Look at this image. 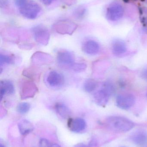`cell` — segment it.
<instances>
[{"label": "cell", "instance_id": "obj_1", "mask_svg": "<svg viewBox=\"0 0 147 147\" xmlns=\"http://www.w3.org/2000/svg\"><path fill=\"white\" fill-rule=\"evenodd\" d=\"M106 123L110 129L118 132H128L135 126L131 120L121 116L110 117L107 118Z\"/></svg>", "mask_w": 147, "mask_h": 147}, {"label": "cell", "instance_id": "obj_2", "mask_svg": "<svg viewBox=\"0 0 147 147\" xmlns=\"http://www.w3.org/2000/svg\"><path fill=\"white\" fill-rule=\"evenodd\" d=\"M32 32L36 42L43 45H47L50 39V33L47 28L43 25H38L33 28Z\"/></svg>", "mask_w": 147, "mask_h": 147}, {"label": "cell", "instance_id": "obj_3", "mask_svg": "<svg viewBox=\"0 0 147 147\" xmlns=\"http://www.w3.org/2000/svg\"><path fill=\"white\" fill-rule=\"evenodd\" d=\"M75 59V55L70 51L62 50L57 54V62L62 67L71 69L76 63Z\"/></svg>", "mask_w": 147, "mask_h": 147}, {"label": "cell", "instance_id": "obj_4", "mask_svg": "<svg viewBox=\"0 0 147 147\" xmlns=\"http://www.w3.org/2000/svg\"><path fill=\"white\" fill-rule=\"evenodd\" d=\"M78 26L69 20H62L56 22L53 26L55 31L62 34H72L77 28Z\"/></svg>", "mask_w": 147, "mask_h": 147}, {"label": "cell", "instance_id": "obj_5", "mask_svg": "<svg viewBox=\"0 0 147 147\" xmlns=\"http://www.w3.org/2000/svg\"><path fill=\"white\" fill-rule=\"evenodd\" d=\"M41 11L40 6L35 3H27L20 8L21 14L29 20H34L38 16Z\"/></svg>", "mask_w": 147, "mask_h": 147}, {"label": "cell", "instance_id": "obj_6", "mask_svg": "<svg viewBox=\"0 0 147 147\" xmlns=\"http://www.w3.org/2000/svg\"><path fill=\"white\" fill-rule=\"evenodd\" d=\"M123 14L124 9L123 6L118 3H113L107 9L106 17L111 21H116L123 17Z\"/></svg>", "mask_w": 147, "mask_h": 147}, {"label": "cell", "instance_id": "obj_7", "mask_svg": "<svg viewBox=\"0 0 147 147\" xmlns=\"http://www.w3.org/2000/svg\"><path fill=\"white\" fill-rule=\"evenodd\" d=\"M38 91V88L33 82L29 80L24 81L20 87L21 98L26 99L33 97Z\"/></svg>", "mask_w": 147, "mask_h": 147}, {"label": "cell", "instance_id": "obj_8", "mask_svg": "<svg viewBox=\"0 0 147 147\" xmlns=\"http://www.w3.org/2000/svg\"><path fill=\"white\" fill-rule=\"evenodd\" d=\"M135 102V97L130 93L120 94L116 98L117 105L122 109H129L134 105Z\"/></svg>", "mask_w": 147, "mask_h": 147}, {"label": "cell", "instance_id": "obj_9", "mask_svg": "<svg viewBox=\"0 0 147 147\" xmlns=\"http://www.w3.org/2000/svg\"><path fill=\"white\" fill-rule=\"evenodd\" d=\"M65 78L62 74L56 71H51L48 73L46 81L50 86L54 88H59L64 85Z\"/></svg>", "mask_w": 147, "mask_h": 147}, {"label": "cell", "instance_id": "obj_10", "mask_svg": "<svg viewBox=\"0 0 147 147\" xmlns=\"http://www.w3.org/2000/svg\"><path fill=\"white\" fill-rule=\"evenodd\" d=\"M68 126L70 130L74 133H79L85 129L86 127L85 121L83 118H69Z\"/></svg>", "mask_w": 147, "mask_h": 147}, {"label": "cell", "instance_id": "obj_11", "mask_svg": "<svg viewBox=\"0 0 147 147\" xmlns=\"http://www.w3.org/2000/svg\"><path fill=\"white\" fill-rule=\"evenodd\" d=\"M14 92V86L12 81L9 80L0 81V101H1L5 95H13Z\"/></svg>", "mask_w": 147, "mask_h": 147}, {"label": "cell", "instance_id": "obj_12", "mask_svg": "<svg viewBox=\"0 0 147 147\" xmlns=\"http://www.w3.org/2000/svg\"><path fill=\"white\" fill-rule=\"evenodd\" d=\"M83 51L89 55H95L97 54L100 50L99 44L95 40H88L85 42L82 46Z\"/></svg>", "mask_w": 147, "mask_h": 147}, {"label": "cell", "instance_id": "obj_13", "mask_svg": "<svg viewBox=\"0 0 147 147\" xmlns=\"http://www.w3.org/2000/svg\"><path fill=\"white\" fill-rule=\"evenodd\" d=\"M32 62L36 65L48 64L52 60L49 54L42 52L35 53L32 57Z\"/></svg>", "mask_w": 147, "mask_h": 147}, {"label": "cell", "instance_id": "obj_14", "mask_svg": "<svg viewBox=\"0 0 147 147\" xmlns=\"http://www.w3.org/2000/svg\"><path fill=\"white\" fill-rule=\"evenodd\" d=\"M110 96L106 91L102 89L98 91L94 94V101L99 106H104L108 104Z\"/></svg>", "mask_w": 147, "mask_h": 147}, {"label": "cell", "instance_id": "obj_15", "mask_svg": "<svg viewBox=\"0 0 147 147\" xmlns=\"http://www.w3.org/2000/svg\"><path fill=\"white\" fill-rule=\"evenodd\" d=\"M133 142L138 146H144L147 143V132L143 130L137 131L131 136Z\"/></svg>", "mask_w": 147, "mask_h": 147}, {"label": "cell", "instance_id": "obj_16", "mask_svg": "<svg viewBox=\"0 0 147 147\" xmlns=\"http://www.w3.org/2000/svg\"><path fill=\"white\" fill-rule=\"evenodd\" d=\"M112 52L116 56H120L124 54L127 51L126 44L122 40H116L112 43Z\"/></svg>", "mask_w": 147, "mask_h": 147}, {"label": "cell", "instance_id": "obj_17", "mask_svg": "<svg viewBox=\"0 0 147 147\" xmlns=\"http://www.w3.org/2000/svg\"><path fill=\"white\" fill-rule=\"evenodd\" d=\"M55 109L57 113L64 119H69L71 111L65 105L61 103H58L55 105Z\"/></svg>", "mask_w": 147, "mask_h": 147}, {"label": "cell", "instance_id": "obj_18", "mask_svg": "<svg viewBox=\"0 0 147 147\" xmlns=\"http://www.w3.org/2000/svg\"><path fill=\"white\" fill-rule=\"evenodd\" d=\"M18 128L22 135H26L31 133L34 129L33 125L27 120H22L18 123Z\"/></svg>", "mask_w": 147, "mask_h": 147}, {"label": "cell", "instance_id": "obj_19", "mask_svg": "<svg viewBox=\"0 0 147 147\" xmlns=\"http://www.w3.org/2000/svg\"><path fill=\"white\" fill-rule=\"evenodd\" d=\"M15 58L11 54L0 53V66L1 68L6 65L13 64L14 63Z\"/></svg>", "mask_w": 147, "mask_h": 147}, {"label": "cell", "instance_id": "obj_20", "mask_svg": "<svg viewBox=\"0 0 147 147\" xmlns=\"http://www.w3.org/2000/svg\"><path fill=\"white\" fill-rule=\"evenodd\" d=\"M98 86V83L96 80L92 79H89L84 83L83 88L87 92H92L96 90Z\"/></svg>", "mask_w": 147, "mask_h": 147}, {"label": "cell", "instance_id": "obj_21", "mask_svg": "<svg viewBox=\"0 0 147 147\" xmlns=\"http://www.w3.org/2000/svg\"><path fill=\"white\" fill-rule=\"evenodd\" d=\"M30 107L31 106L28 103L23 102L18 104L16 108V110L20 114L24 115L28 112L30 110Z\"/></svg>", "mask_w": 147, "mask_h": 147}, {"label": "cell", "instance_id": "obj_22", "mask_svg": "<svg viewBox=\"0 0 147 147\" xmlns=\"http://www.w3.org/2000/svg\"><path fill=\"white\" fill-rule=\"evenodd\" d=\"M140 14L141 21L147 31V8L140 9Z\"/></svg>", "mask_w": 147, "mask_h": 147}, {"label": "cell", "instance_id": "obj_23", "mask_svg": "<svg viewBox=\"0 0 147 147\" xmlns=\"http://www.w3.org/2000/svg\"><path fill=\"white\" fill-rule=\"evenodd\" d=\"M87 65L84 63H75L70 69L77 72H80L85 70Z\"/></svg>", "mask_w": 147, "mask_h": 147}, {"label": "cell", "instance_id": "obj_24", "mask_svg": "<svg viewBox=\"0 0 147 147\" xmlns=\"http://www.w3.org/2000/svg\"><path fill=\"white\" fill-rule=\"evenodd\" d=\"M85 13H86V9L84 7H79L74 11V16L78 19H80L84 17Z\"/></svg>", "mask_w": 147, "mask_h": 147}, {"label": "cell", "instance_id": "obj_25", "mask_svg": "<svg viewBox=\"0 0 147 147\" xmlns=\"http://www.w3.org/2000/svg\"><path fill=\"white\" fill-rule=\"evenodd\" d=\"M103 90L106 91L109 94L110 96L113 94L114 91V87L113 86V84L109 82H106L105 84H104Z\"/></svg>", "mask_w": 147, "mask_h": 147}, {"label": "cell", "instance_id": "obj_26", "mask_svg": "<svg viewBox=\"0 0 147 147\" xmlns=\"http://www.w3.org/2000/svg\"><path fill=\"white\" fill-rule=\"evenodd\" d=\"M49 141L45 138H42L40 141L39 147H51Z\"/></svg>", "mask_w": 147, "mask_h": 147}, {"label": "cell", "instance_id": "obj_27", "mask_svg": "<svg viewBox=\"0 0 147 147\" xmlns=\"http://www.w3.org/2000/svg\"><path fill=\"white\" fill-rule=\"evenodd\" d=\"M14 3L16 6L21 8L27 3V0H14Z\"/></svg>", "mask_w": 147, "mask_h": 147}, {"label": "cell", "instance_id": "obj_28", "mask_svg": "<svg viewBox=\"0 0 147 147\" xmlns=\"http://www.w3.org/2000/svg\"><path fill=\"white\" fill-rule=\"evenodd\" d=\"M142 77L144 80L147 81V68L143 70L142 71Z\"/></svg>", "mask_w": 147, "mask_h": 147}, {"label": "cell", "instance_id": "obj_29", "mask_svg": "<svg viewBox=\"0 0 147 147\" xmlns=\"http://www.w3.org/2000/svg\"><path fill=\"white\" fill-rule=\"evenodd\" d=\"M54 0H40L45 5L51 4Z\"/></svg>", "mask_w": 147, "mask_h": 147}, {"label": "cell", "instance_id": "obj_30", "mask_svg": "<svg viewBox=\"0 0 147 147\" xmlns=\"http://www.w3.org/2000/svg\"><path fill=\"white\" fill-rule=\"evenodd\" d=\"M74 147H89L87 145L85 144H83V143H79V144H77Z\"/></svg>", "mask_w": 147, "mask_h": 147}, {"label": "cell", "instance_id": "obj_31", "mask_svg": "<svg viewBox=\"0 0 147 147\" xmlns=\"http://www.w3.org/2000/svg\"><path fill=\"white\" fill-rule=\"evenodd\" d=\"M51 147H61L59 145H58V144H53L51 146Z\"/></svg>", "mask_w": 147, "mask_h": 147}, {"label": "cell", "instance_id": "obj_32", "mask_svg": "<svg viewBox=\"0 0 147 147\" xmlns=\"http://www.w3.org/2000/svg\"><path fill=\"white\" fill-rule=\"evenodd\" d=\"M123 1L125 3H128L129 2V0H123Z\"/></svg>", "mask_w": 147, "mask_h": 147}, {"label": "cell", "instance_id": "obj_33", "mask_svg": "<svg viewBox=\"0 0 147 147\" xmlns=\"http://www.w3.org/2000/svg\"><path fill=\"white\" fill-rule=\"evenodd\" d=\"M0 147H6L4 145H3L2 144H0Z\"/></svg>", "mask_w": 147, "mask_h": 147}, {"label": "cell", "instance_id": "obj_34", "mask_svg": "<svg viewBox=\"0 0 147 147\" xmlns=\"http://www.w3.org/2000/svg\"><path fill=\"white\" fill-rule=\"evenodd\" d=\"M141 1H145V0H141Z\"/></svg>", "mask_w": 147, "mask_h": 147}, {"label": "cell", "instance_id": "obj_35", "mask_svg": "<svg viewBox=\"0 0 147 147\" xmlns=\"http://www.w3.org/2000/svg\"><path fill=\"white\" fill-rule=\"evenodd\" d=\"M146 96H147V93H146Z\"/></svg>", "mask_w": 147, "mask_h": 147}, {"label": "cell", "instance_id": "obj_36", "mask_svg": "<svg viewBox=\"0 0 147 147\" xmlns=\"http://www.w3.org/2000/svg\"><path fill=\"white\" fill-rule=\"evenodd\" d=\"M134 1H137V0H134Z\"/></svg>", "mask_w": 147, "mask_h": 147}, {"label": "cell", "instance_id": "obj_37", "mask_svg": "<svg viewBox=\"0 0 147 147\" xmlns=\"http://www.w3.org/2000/svg\"></svg>", "mask_w": 147, "mask_h": 147}, {"label": "cell", "instance_id": "obj_38", "mask_svg": "<svg viewBox=\"0 0 147 147\" xmlns=\"http://www.w3.org/2000/svg\"></svg>", "mask_w": 147, "mask_h": 147}]
</instances>
